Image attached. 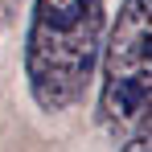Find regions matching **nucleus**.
Wrapping results in <instances>:
<instances>
[{"label": "nucleus", "instance_id": "f257e3e1", "mask_svg": "<svg viewBox=\"0 0 152 152\" xmlns=\"http://www.w3.org/2000/svg\"><path fill=\"white\" fill-rule=\"evenodd\" d=\"M107 41L103 0H33L25 33V82L41 111H70L95 82Z\"/></svg>", "mask_w": 152, "mask_h": 152}, {"label": "nucleus", "instance_id": "f03ea898", "mask_svg": "<svg viewBox=\"0 0 152 152\" xmlns=\"http://www.w3.org/2000/svg\"><path fill=\"white\" fill-rule=\"evenodd\" d=\"M99 124L127 136L152 107V0H124L103 41Z\"/></svg>", "mask_w": 152, "mask_h": 152}, {"label": "nucleus", "instance_id": "7ed1b4c3", "mask_svg": "<svg viewBox=\"0 0 152 152\" xmlns=\"http://www.w3.org/2000/svg\"><path fill=\"white\" fill-rule=\"evenodd\" d=\"M119 152H152V107L140 115V119H136V127L124 136Z\"/></svg>", "mask_w": 152, "mask_h": 152}, {"label": "nucleus", "instance_id": "20e7f679", "mask_svg": "<svg viewBox=\"0 0 152 152\" xmlns=\"http://www.w3.org/2000/svg\"><path fill=\"white\" fill-rule=\"evenodd\" d=\"M12 4H17V0H0V29L8 25V17H12Z\"/></svg>", "mask_w": 152, "mask_h": 152}]
</instances>
